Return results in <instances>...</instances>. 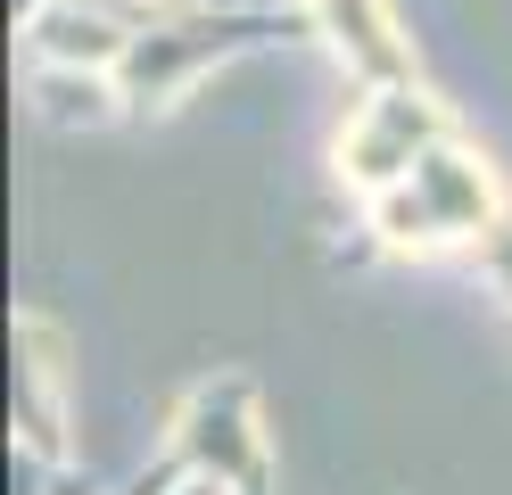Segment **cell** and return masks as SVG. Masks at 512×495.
Returning a JSON list of instances; mask_svg holds the SVG:
<instances>
[{
    "instance_id": "8fae6325",
    "label": "cell",
    "mask_w": 512,
    "mask_h": 495,
    "mask_svg": "<svg viewBox=\"0 0 512 495\" xmlns=\"http://www.w3.org/2000/svg\"><path fill=\"white\" fill-rule=\"evenodd\" d=\"M133 495H149V487H133Z\"/></svg>"
},
{
    "instance_id": "277c9868",
    "label": "cell",
    "mask_w": 512,
    "mask_h": 495,
    "mask_svg": "<svg viewBox=\"0 0 512 495\" xmlns=\"http://www.w3.org/2000/svg\"><path fill=\"white\" fill-rule=\"evenodd\" d=\"M248 42V25H149L133 33V50H124V99H141V108H174V91L199 83L207 58H232Z\"/></svg>"
},
{
    "instance_id": "7a4b0ae2",
    "label": "cell",
    "mask_w": 512,
    "mask_h": 495,
    "mask_svg": "<svg viewBox=\"0 0 512 495\" xmlns=\"http://www.w3.org/2000/svg\"><path fill=\"white\" fill-rule=\"evenodd\" d=\"M438 141H446V108L413 75H397V83H372L356 108H347L339 141H331V174L356 198H380L397 174H413Z\"/></svg>"
},
{
    "instance_id": "52a82bcc",
    "label": "cell",
    "mask_w": 512,
    "mask_h": 495,
    "mask_svg": "<svg viewBox=\"0 0 512 495\" xmlns=\"http://www.w3.org/2000/svg\"><path fill=\"white\" fill-rule=\"evenodd\" d=\"M306 9H314V25H323L331 58H347L356 75H372V83L413 75V50H405V33L389 17V0H306Z\"/></svg>"
},
{
    "instance_id": "5b68a950",
    "label": "cell",
    "mask_w": 512,
    "mask_h": 495,
    "mask_svg": "<svg viewBox=\"0 0 512 495\" xmlns=\"http://www.w3.org/2000/svg\"><path fill=\"white\" fill-rule=\"evenodd\" d=\"M25 50H34V66H100V75H116L124 50H133V9H116V0H42L25 17Z\"/></svg>"
},
{
    "instance_id": "9c48e42d",
    "label": "cell",
    "mask_w": 512,
    "mask_h": 495,
    "mask_svg": "<svg viewBox=\"0 0 512 495\" xmlns=\"http://www.w3.org/2000/svg\"><path fill=\"white\" fill-rule=\"evenodd\" d=\"M496 281H504V297H512V231H496Z\"/></svg>"
},
{
    "instance_id": "30bf717a",
    "label": "cell",
    "mask_w": 512,
    "mask_h": 495,
    "mask_svg": "<svg viewBox=\"0 0 512 495\" xmlns=\"http://www.w3.org/2000/svg\"><path fill=\"white\" fill-rule=\"evenodd\" d=\"M174 495H232V487H223V479H207V471H199V479H190V487H174Z\"/></svg>"
},
{
    "instance_id": "6da1fadb",
    "label": "cell",
    "mask_w": 512,
    "mask_h": 495,
    "mask_svg": "<svg viewBox=\"0 0 512 495\" xmlns=\"http://www.w3.org/2000/svg\"><path fill=\"white\" fill-rule=\"evenodd\" d=\"M372 231H380V248H413V256L496 240L504 231V182H496V165L479 149H463L446 132L413 174H397L372 198Z\"/></svg>"
},
{
    "instance_id": "ba28073f",
    "label": "cell",
    "mask_w": 512,
    "mask_h": 495,
    "mask_svg": "<svg viewBox=\"0 0 512 495\" xmlns=\"http://www.w3.org/2000/svg\"><path fill=\"white\" fill-rule=\"evenodd\" d=\"M42 116L50 124H116L124 108V91L100 75V66H42Z\"/></svg>"
},
{
    "instance_id": "3957f363",
    "label": "cell",
    "mask_w": 512,
    "mask_h": 495,
    "mask_svg": "<svg viewBox=\"0 0 512 495\" xmlns=\"http://www.w3.org/2000/svg\"><path fill=\"white\" fill-rule=\"evenodd\" d=\"M174 454L190 462V471L256 495V487H265V413H256V388L240 372L199 380L174 405Z\"/></svg>"
},
{
    "instance_id": "8992f818",
    "label": "cell",
    "mask_w": 512,
    "mask_h": 495,
    "mask_svg": "<svg viewBox=\"0 0 512 495\" xmlns=\"http://www.w3.org/2000/svg\"><path fill=\"white\" fill-rule=\"evenodd\" d=\"M17 421L42 462L67 454V330L50 314H17Z\"/></svg>"
}]
</instances>
